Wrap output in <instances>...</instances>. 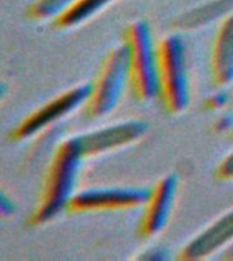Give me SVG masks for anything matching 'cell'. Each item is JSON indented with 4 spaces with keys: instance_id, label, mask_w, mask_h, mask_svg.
<instances>
[{
    "instance_id": "8",
    "label": "cell",
    "mask_w": 233,
    "mask_h": 261,
    "mask_svg": "<svg viewBox=\"0 0 233 261\" xmlns=\"http://www.w3.org/2000/svg\"><path fill=\"white\" fill-rule=\"evenodd\" d=\"M179 178L175 173L164 175L150 188L146 203L143 204V214L139 223V236L151 238L158 236L168 224L171 216Z\"/></svg>"
},
{
    "instance_id": "3",
    "label": "cell",
    "mask_w": 233,
    "mask_h": 261,
    "mask_svg": "<svg viewBox=\"0 0 233 261\" xmlns=\"http://www.w3.org/2000/svg\"><path fill=\"white\" fill-rule=\"evenodd\" d=\"M128 52L131 91L138 101H149L158 95L157 45L153 42L150 26L146 20H135L124 30Z\"/></svg>"
},
{
    "instance_id": "15",
    "label": "cell",
    "mask_w": 233,
    "mask_h": 261,
    "mask_svg": "<svg viewBox=\"0 0 233 261\" xmlns=\"http://www.w3.org/2000/svg\"><path fill=\"white\" fill-rule=\"evenodd\" d=\"M230 136H232V139H233V129H232V135H230Z\"/></svg>"
},
{
    "instance_id": "7",
    "label": "cell",
    "mask_w": 233,
    "mask_h": 261,
    "mask_svg": "<svg viewBox=\"0 0 233 261\" xmlns=\"http://www.w3.org/2000/svg\"><path fill=\"white\" fill-rule=\"evenodd\" d=\"M146 132L147 122L141 120H127L102 126L100 129L90 130L86 134L77 135L75 139L82 155L86 159L130 146L132 143L138 142Z\"/></svg>"
},
{
    "instance_id": "4",
    "label": "cell",
    "mask_w": 233,
    "mask_h": 261,
    "mask_svg": "<svg viewBox=\"0 0 233 261\" xmlns=\"http://www.w3.org/2000/svg\"><path fill=\"white\" fill-rule=\"evenodd\" d=\"M130 83L128 52L126 44H119L106 53L97 76L90 83V94L85 103V113L90 118L104 117L113 112Z\"/></svg>"
},
{
    "instance_id": "1",
    "label": "cell",
    "mask_w": 233,
    "mask_h": 261,
    "mask_svg": "<svg viewBox=\"0 0 233 261\" xmlns=\"http://www.w3.org/2000/svg\"><path fill=\"white\" fill-rule=\"evenodd\" d=\"M83 159L85 156L82 155L75 136L64 139L57 144L45 171L38 201L30 215V223L34 226L48 223L67 210L77 193L75 188Z\"/></svg>"
},
{
    "instance_id": "6",
    "label": "cell",
    "mask_w": 233,
    "mask_h": 261,
    "mask_svg": "<svg viewBox=\"0 0 233 261\" xmlns=\"http://www.w3.org/2000/svg\"><path fill=\"white\" fill-rule=\"evenodd\" d=\"M150 188L145 187H106L89 188L77 192L69 201L67 211L101 212L123 211L141 207L146 203Z\"/></svg>"
},
{
    "instance_id": "5",
    "label": "cell",
    "mask_w": 233,
    "mask_h": 261,
    "mask_svg": "<svg viewBox=\"0 0 233 261\" xmlns=\"http://www.w3.org/2000/svg\"><path fill=\"white\" fill-rule=\"evenodd\" d=\"M90 87V83L74 86L33 110L32 113H29L24 120L18 122V125L10 134V139L14 142H22L55 126L61 118L67 117L68 114L85 106L89 98Z\"/></svg>"
},
{
    "instance_id": "12",
    "label": "cell",
    "mask_w": 233,
    "mask_h": 261,
    "mask_svg": "<svg viewBox=\"0 0 233 261\" xmlns=\"http://www.w3.org/2000/svg\"><path fill=\"white\" fill-rule=\"evenodd\" d=\"M77 0H36L29 7L28 16L33 20H55L67 11Z\"/></svg>"
},
{
    "instance_id": "13",
    "label": "cell",
    "mask_w": 233,
    "mask_h": 261,
    "mask_svg": "<svg viewBox=\"0 0 233 261\" xmlns=\"http://www.w3.org/2000/svg\"><path fill=\"white\" fill-rule=\"evenodd\" d=\"M216 177L221 181H233V151L218 163Z\"/></svg>"
},
{
    "instance_id": "11",
    "label": "cell",
    "mask_w": 233,
    "mask_h": 261,
    "mask_svg": "<svg viewBox=\"0 0 233 261\" xmlns=\"http://www.w3.org/2000/svg\"><path fill=\"white\" fill-rule=\"evenodd\" d=\"M113 0H77L71 7L53 20V26L61 30L77 28L97 15Z\"/></svg>"
},
{
    "instance_id": "14",
    "label": "cell",
    "mask_w": 233,
    "mask_h": 261,
    "mask_svg": "<svg viewBox=\"0 0 233 261\" xmlns=\"http://www.w3.org/2000/svg\"><path fill=\"white\" fill-rule=\"evenodd\" d=\"M228 257H233V244H232V248L228 249Z\"/></svg>"
},
{
    "instance_id": "10",
    "label": "cell",
    "mask_w": 233,
    "mask_h": 261,
    "mask_svg": "<svg viewBox=\"0 0 233 261\" xmlns=\"http://www.w3.org/2000/svg\"><path fill=\"white\" fill-rule=\"evenodd\" d=\"M210 75L217 87L233 83V12L217 29L210 53Z\"/></svg>"
},
{
    "instance_id": "2",
    "label": "cell",
    "mask_w": 233,
    "mask_h": 261,
    "mask_svg": "<svg viewBox=\"0 0 233 261\" xmlns=\"http://www.w3.org/2000/svg\"><path fill=\"white\" fill-rule=\"evenodd\" d=\"M157 77L164 109L171 114L183 113L190 102V85L179 34H169L157 44Z\"/></svg>"
},
{
    "instance_id": "9",
    "label": "cell",
    "mask_w": 233,
    "mask_h": 261,
    "mask_svg": "<svg viewBox=\"0 0 233 261\" xmlns=\"http://www.w3.org/2000/svg\"><path fill=\"white\" fill-rule=\"evenodd\" d=\"M233 244V208L217 218L203 231L194 237L181 250L179 260H204Z\"/></svg>"
}]
</instances>
